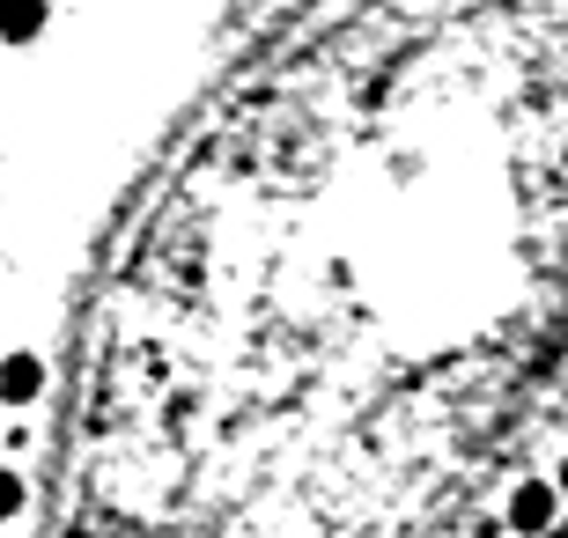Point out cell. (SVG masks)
<instances>
[{"label": "cell", "mask_w": 568, "mask_h": 538, "mask_svg": "<svg viewBox=\"0 0 568 538\" xmlns=\"http://www.w3.org/2000/svg\"><path fill=\"white\" fill-rule=\"evenodd\" d=\"M554 487H561V495H568V457H561V479H554Z\"/></svg>", "instance_id": "cell-5"}, {"label": "cell", "mask_w": 568, "mask_h": 538, "mask_svg": "<svg viewBox=\"0 0 568 538\" xmlns=\"http://www.w3.org/2000/svg\"><path fill=\"white\" fill-rule=\"evenodd\" d=\"M16 509H22V479H16V473H8V465H0V524L16 517Z\"/></svg>", "instance_id": "cell-4"}, {"label": "cell", "mask_w": 568, "mask_h": 538, "mask_svg": "<svg viewBox=\"0 0 568 538\" xmlns=\"http://www.w3.org/2000/svg\"><path fill=\"white\" fill-rule=\"evenodd\" d=\"M44 30V0H0V44H30Z\"/></svg>", "instance_id": "cell-3"}, {"label": "cell", "mask_w": 568, "mask_h": 538, "mask_svg": "<svg viewBox=\"0 0 568 538\" xmlns=\"http://www.w3.org/2000/svg\"><path fill=\"white\" fill-rule=\"evenodd\" d=\"M547 538H568V524H554V531H547Z\"/></svg>", "instance_id": "cell-6"}, {"label": "cell", "mask_w": 568, "mask_h": 538, "mask_svg": "<svg viewBox=\"0 0 568 538\" xmlns=\"http://www.w3.org/2000/svg\"><path fill=\"white\" fill-rule=\"evenodd\" d=\"M38 392H44V362L38 354H8V362H0V398H8V406H30Z\"/></svg>", "instance_id": "cell-2"}, {"label": "cell", "mask_w": 568, "mask_h": 538, "mask_svg": "<svg viewBox=\"0 0 568 538\" xmlns=\"http://www.w3.org/2000/svg\"><path fill=\"white\" fill-rule=\"evenodd\" d=\"M554 509H561V487H554V479H525V487L509 495V531L547 538L554 531Z\"/></svg>", "instance_id": "cell-1"}]
</instances>
